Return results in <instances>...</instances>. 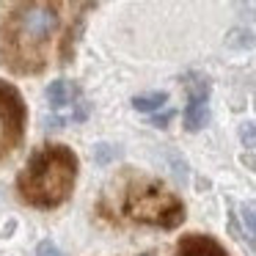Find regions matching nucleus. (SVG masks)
I'll use <instances>...</instances> for the list:
<instances>
[{
  "instance_id": "obj_1",
  "label": "nucleus",
  "mask_w": 256,
  "mask_h": 256,
  "mask_svg": "<svg viewBox=\"0 0 256 256\" xmlns=\"http://www.w3.org/2000/svg\"><path fill=\"white\" fill-rule=\"evenodd\" d=\"M61 25L56 3H20L0 25V61L17 74H39L47 66V44Z\"/></svg>"
},
{
  "instance_id": "obj_2",
  "label": "nucleus",
  "mask_w": 256,
  "mask_h": 256,
  "mask_svg": "<svg viewBox=\"0 0 256 256\" xmlns=\"http://www.w3.org/2000/svg\"><path fill=\"white\" fill-rule=\"evenodd\" d=\"M78 182V154L64 144H47L28 157L17 176V193L28 206L56 210Z\"/></svg>"
},
{
  "instance_id": "obj_3",
  "label": "nucleus",
  "mask_w": 256,
  "mask_h": 256,
  "mask_svg": "<svg viewBox=\"0 0 256 256\" xmlns=\"http://www.w3.org/2000/svg\"><path fill=\"white\" fill-rule=\"evenodd\" d=\"M122 212L135 223L160 228H176L184 220V204L152 179H135L124 188Z\"/></svg>"
},
{
  "instance_id": "obj_4",
  "label": "nucleus",
  "mask_w": 256,
  "mask_h": 256,
  "mask_svg": "<svg viewBox=\"0 0 256 256\" xmlns=\"http://www.w3.org/2000/svg\"><path fill=\"white\" fill-rule=\"evenodd\" d=\"M25 100L17 86L8 80H0V157H6L22 144L25 135Z\"/></svg>"
},
{
  "instance_id": "obj_5",
  "label": "nucleus",
  "mask_w": 256,
  "mask_h": 256,
  "mask_svg": "<svg viewBox=\"0 0 256 256\" xmlns=\"http://www.w3.org/2000/svg\"><path fill=\"white\" fill-rule=\"evenodd\" d=\"M210 122V83L206 78H188V108H184V127L198 132Z\"/></svg>"
},
{
  "instance_id": "obj_6",
  "label": "nucleus",
  "mask_w": 256,
  "mask_h": 256,
  "mask_svg": "<svg viewBox=\"0 0 256 256\" xmlns=\"http://www.w3.org/2000/svg\"><path fill=\"white\" fill-rule=\"evenodd\" d=\"M80 94H83V91H80V86L74 83V80H52L44 91L50 108L52 110H61V113H66V110H72L74 105H80V102H83Z\"/></svg>"
},
{
  "instance_id": "obj_7",
  "label": "nucleus",
  "mask_w": 256,
  "mask_h": 256,
  "mask_svg": "<svg viewBox=\"0 0 256 256\" xmlns=\"http://www.w3.org/2000/svg\"><path fill=\"white\" fill-rule=\"evenodd\" d=\"M176 256H228V250L210 234H184L176 242Z\"/></svg>"
},
{
  "instance_id": "obj_8",
  "label": "nucleus",
  "mask_w": 256,
  "mask_h": 256,
  "mask_svg": "<svg viewBox=\"0 0 256 256\" xmlns=\"http://www.w3.org/2000/svg\"><path fill=\"white\" fill-rule=\"evenodd\" d=\"M168 102V94L166 91H152V94H140L132 100V108L138 113H157L162 105Z\"/></svg>"
},
{
  "instance_id": "obj_9",
  "label": "nucleus",
  "mask_w": 256,
  "mask_h": 256,
  "mask_svg": "<svg viewBox=\"0 0 256 256\" xmlns=\"http://www.w3.org/2000/svg\"><path fill=\"white\" fill-rule=\"evenodd\" d=\"M226 44L237 47V50H248V47L256 44V39H254V34H250L248 28H232L228 36H226Z\"/></svg>"
},
{
  "instance_id": "obj_10",
  "label": "nucleus",
  "mask_w": 256,
  "mask_h": 256,
  "mask_svg": "<svg viewBox=\"0 0 256 256\" xmlns=\"http://www.w3.org/2000/svg\"><path fill=\"white\" fill-rule=\"evenodd\" d=\"M36 256H64V254L58 250V245L52 242V240H42V242L36 245Z\"/></svg>"
},
{
  "instance_id": "obj_11",
  "label": "nucleus",
  "mask_w": 256,
  "mask_h": 256,
  "mask_svg": "<svg viewBox=\"0 0 256 256\" xmlns=\"http://www.w3.org/2000/svg\"><path fill=\"white\" fill-rule=\"evenodd\" d=\"M110 144H100L96 146V162H110L118 157V149H108Z\"/></svg>"
},
{
  "instance_id": "obj_12",
  "label": "nucleus",
  "mask_w": 256,
  "mask_h": 256,
  "mask_svg": "<svg viewBox=\"0 0 256 256\" xmlns=\"http://www.w3.org/2000/svg\"><path fill=\"white\" fill-rule=\"evenodd\" d=\"M240 138H242L245 146H256V127L250 122H245L242 127H240Z\"/></svg>"
},
{
  "instance_id": "obj_13",
  "label": "nucleus",
  "mask_w": 256,
  "mask_h": 256,
  "mask_svg": "<svg viewBox=\"0 0 256 256\" xmlns=\"http://www.w3.org/2000/svg\"><path fill=\"white\" fill-rule=\"evenodd\" d=\"M242 218H245V226L256 234V201H254V204H245L242 206Z\"/></svg>"
},
{
  "instance_id": "obj_14",
  "label": "nucleus",
  "mask_w": 256,
  "mask_h": 256,
  "mask_svg": "<svg viewBox=\"0 0 256 256\" xmlns=\"http://www.w3.org/2000/svg\"><path fill=\"white\" fill-rule=\"evenodd\" d=\"M171 118H174V110H166L162 116H152V124H154V127H166Z\"/></svg>"
},
{
  "instance_id": "obj_15",
  "label": "nucleus",
  "mask_w": 256,
  "mask_h": 256,
  "mask_svg": "<svg viewBox=\"0 0 256 256\" xmlns=\"http://www.w3.org/2000/svg\"><path fill=\"white\" fill-rule=\"evenodd\" d=\"M144 256H152V254H144Z\"/></svg>"
}]
</instances>
